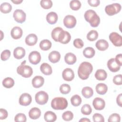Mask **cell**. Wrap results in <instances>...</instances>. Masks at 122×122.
Returning <instances> with one entry per match:
<instances>
[{
  "mask_svg": "<svg viewBox=\"0 0 122 122\" xmlns=\"http://www.w3.org/2000/svg\"><path fill=\"white\" fill-rule=\"evenodd\" d=\"M93 70L92 64L89 62L84 61L81 63L78 70V74L81 79L84 80L89 78Z\"/></svg>",
  "mask_w": 122,
  "mask_h": 122,
  "instance_id": "obj_1",
  "label": "cell"
},
{
  "mask_svg": "<svg viewBox=\"0 0 122 122\" xmlns=\"http://www.w3.org/2000/svg\"><path fill=\"white\" fill-rule=\"evenodd\" d=\"M84 18L92 27H97L100 22V18L96 12L92 10H89L85 11Z\"/></svg>",
  "mask_w": 122,
  "mask_h": 122,
  "instance_id": "obj_2",
  "label": "cell"
},
{
  "mask_svg": "<svg viewBox=\"0 0 122 122\" xmlns=\"http://www.w3.org/2000/svg\"><path fill=\"white\" fill-rule=\"evenodd\" d=\"M68 106L67 100L63 97H55L51 102V107L56 110H62L67 108Z\"/></svg>",
  "mask_w": 122,
  "mask_h": 122,
  "instance_id": "obj_3",
  "label": "cell"
},
{
  "mask_svg": "<svg viewBox=\"0 0 122 122\" xmlns=\"http://www.w3.org/2000/svg\"><path fill=\"white\" fill-rule=\"evenodd\" d=\"M25 62L26 61H24V62H22L17 67V72L23 77L29 78L32 75L33 70L32 68L30 66L24 64Z\"/></svg>",
  "mask_w": 122,
  "mask_h": 122,
  "instance_id": "obj_4",
  "label": "cell"
},
{
  "mask_svg": "<svg viewBox=\"0 0 122 122\" xmlns=\"http://www.w3.org/2000/svg\"><path fill=\"white\" fill-rule=\"evenodd\" d=\"M66 32L67 31H64L61 28L59 27H56L51 31V37L55 41L61 43L66 35Z\"/></svg>",
  "mask_w": 122,
  "mask_h": 122,
  "instance_id": "obj_5",
  "label": "cell"
},
{
  "mask_svg": "<svg viewBox=\"0 0 122 122\" xmlns=\"http://www.w3.org/2000/svg\"><path fill=\"white\" fill-rule=\"evenodd\" d=\"M122 6L119 3H115L107 5L105 8V11L109 16H113L119 12Z\"/></svg>",
  "mask_w": 122,
  "mask_h": 122,
  "instance_id": "obj_6",
  "label": "cell"
},
{
  "mask_svg": "<svg viewBox=\"0 0 122 122\" xmlns=\"http://www.w3.org/2000/svg\"><path fill=\"white\" fill-rule=\"evenodd\" d=\"M35 99L38 104L44 105L47 102L49 99V95L45 92L41 91L36 93L35 96Z\"/></svg>",
  "mask_w": 122,
  "mask_h": 122,
  "instance_id": "obj_7",
  "label": "cell"
},
{
  "mask_svg": "<svg viewBox=\"0 0 122 122\" xmlns=\"http://www.w3.org/2000/svg\"><path fill=\"white\" fill-rule=\"evenodd\" d=\"M109 39L116 47H121L122 45V37L116 32H112L110 34Z\"/></svg>",
  "mask_w": 122,
  "mask_h": 122,
  "instance_id": "obj_8",
  "label": "cell"
},
{
  "mask_svg": "<svg viewBox=\"0 0 122 122\" xmlns=\"http://www.w3.org/2000/svg\"><path fill=\"white\" fill-rule=\"evenodd\" d=\"M13 16L16 22L22 23L26 20V14L22 10L17 9L14 11Z\"/></svg>",
  "mask_w": 122,
  "mask_h": 122,
  "instance_id": "obj_9",
  "label": "cell"
},
{
  "mask_svg": "<svg viewBox=\"0 0 122 122\" xmlns=\"http://www.w3.org/2000/svg\"><path fill=\"white\" fill-rule=\"evenodd\" d=\"M77 20L75 17L71 15H68L63 19V24L65 27L69 29L74 28L76 24Z\"/></svg>",
  "mask_w": 122,
  "mask_h": 122,
  "instance_id": "obj_10",
  "label": "cell"
},
{
  "mask_svg": "<svg viewBox=\"0 0 122 122\" xmlns=\"http://www.w3.org/2000/svg\"><path fill=\"white\" fill-rule=\"evenodd\" d=\"M29 60L32 64H38L41 60V55L40 52L37 51H31L29 55Z\"/></svg>",
  "mask_w": 122,
  "mask_h": 122,
  "instance_id": "obj_11",
  "label": "cell"
},
{
  "mask_svg": "<svg viewBox=\"0 0 122 122\" xmlns=\"http://www.w3.org/2000/svg\"><path fill=\"white\" fill-rule=\"evenodd\" d=\"M32 101L31 95L28 93L22 94L19 98V103L22 106H28L30 104Z\"/></svg>",
  "mask_w": 122,
  "mask_h": 122,
  "instance_id": "obj_12",
  "label": "cell"
},
{
  "mask_svg": "<svg viewBox=\"0 0 122 122\" xmlns=\"http://www.w3.org/2000/svg\"><path fill=\"white\" fill-rule=\"evenodd\" d=\"M92 105L95 110L101 111L104 108L105 102L104 100L102 98L96 97L94 99L92 102Z\"/></svg>",
  "mask_w": 122,
  "mask_h": 122,
  "instance_id": "obj_13",
  "label": "cell"
},
{
  "mask_svg": "<svg viewBox=\"0 0 122 122\" xmlns=\"http://www.w3.org/2000/svg\"><path fill=\"white\" fill-rule=\"evenodd\" d=\"M62 76L65 81H70L74 79V73L72 69L67 68L63 71Z\"/></svg>",
  "mask_w": 122,
  "mask_h": 122,
  "instance_id": "obj_14",
  "label": "cell"
},
{
  "mask_svg": "<svg viewBox=\"0 0 122 122\" xmlns=\"http://www.w3.org/2000/svg\"><path fill=\"white\" fill-rule=\"evenodd\" d=\"M107 67L110 71L115 72L120 70L121 66L116 62L114 58H112L109 60L107 62Z\"/></svg>",
  "mask_w": 122,
  "mask_h": 122,
  "instance_id": "obj_15",
  "label": "cell"
},
{
  "mask_svg": "<svg viewBox=\"0 0 122 122\" xmlns=\"http://www.w3.org/2000/svg\"><path fill=\"white\" fill-rule=\"evenodd\" d=\"M23 31L21 28L18 26L13 27L10 31V35L13 39L17 40L20 38L22 35Z\"/></svg>",
  "mask_w": 122,
  "mask_h": 122,
  "instance_id": "obj_16",
  "label": "cell"
},
{
  "mask_svg": "<svg viewBox=\"0 0 122 122\" xmlns=\"http://www.w3.org/2000/svg\"><path fill=\"white\" fill-rule=\"evenodd\" d=\"M31 83L34 88H39L43 85L44 79L41 76H36L32 79Z\"/></svg>",
  "mask_w": 122,
  "mask_h": 122,
  "instance_id": "obj_17",
  "label": "cell"
},
{
  "mask_svg": "<svg viewBox=\"0 0 122 122\" xmlns=\"http://www.w3.org/2000/svg\"><path fill=\"white\" fill-rule=\"evenodd\" d=\"M38 41V38L36 34L31 33L29 34L25 38V43L28 46H33L36 44Z\"/></svg>",
  "mask_w": 122,
  "mask_h": 122,
  "instance_id": "obj_18",
  "label": "cell"
},
{
  "mask_svg": "<svg viewBox=\"0 0 122 122\" xmlns=\"http://www.w3.org/2000/svg\"><path fill=\"white\" fill-rule=\"evenodd\" d=\"M61 58V54L59 52L56 51H51L48 56L49 61L53 63L58 62Z\"/></svg>",
  "mask_w": 122,
  "mask_h": 122,
  "instance_id": "obj_19",
  "label": "cell"
},
{
  "mask_svg": "<svg viewBox=\"0 0 122 122\" xmlns=\"http://www.w3.org/2000/svg\"><path fill=\"white\" fill-rule=\"evenodd\" d=\"M41 111L40 109L37 107H33L31 108L29 112V117L33 120H36L41 116Z\"/></svg>",
  "mask_w": 122,
  "mask_h": 122,
  "instance_id": "obj_20",
  "label": "cell"
},
{
  "mask_svg": "<svg viewBox=\"0 0 122 122\" xmlns=\"http://www.w3.org/2000/svg\"><path fill=\"white\" fill-rule=\"evenodd\" d=\"M13 55L17 59H21L25 55V50L21 47L16 48L13 51Z\"/></svg>",
  "mask_w": 122,
  "mask_h": 122,
  "instance_id": "obj_21",
  "label": "cell"
},
{
  "mask_svg": "<svg viewBox=\"0 0 122 122\" xmlns=\"http://www.w3.org/2000/svg\"><path fill=\"white\" fill-rule=\"evenodd\" d=\"M95 46L97 49L99 51H104L108 49L109 47V43L106 40L101 39L96 42Z\"/></svg>",
  "mask_w": 122,
  "mask_h": 122,
  "instance_id": "obj_22",
  "label": "cell"
},
{
  "mask_svg": "<svg viewBox=\"0 0 122 122\" xmlns=\"http://www.w3.org/2000/svg\"><path fill=\"white\" fill-rule=\"evenodd\" d=\"M58 17L57 14L55 12H50L46 16V20L50 24H54L58 20Z\"/></svg>",
  "mask_w": 122,
  "mask_h": 122,
  "instance_id": "obj_23",
  "label": "cell"
},
{
  "mask_svg": "<svg viewBox=\"0 0 122 122\" xmlns=\"http://www.w3.org/2000/svg\"><path fill=\"white\" fill-rule=\"evenodd\" d=\"M64 60L67 64L72 65L76 62L77 58L75 54L71 52H69L66 53L65 55Z\"/></svg>",
  "mask_w": 122,
  "mask_h": 122,
  "instance_id": "obj_24",
  "label": "cell"
},
{
  "mask_svg": "<svg viewBox=\"0 0 122 122\" xmlns=\"http://www.w3.org/2000/svg\"><path fill=\"white\" fill-rule=\"evenodd\" d=\"M40 70L41 72L46 75H51L52 72V70L51 66L47 63H43L40 66Z\"/></svg>",
  "mask_w": 122,
  "mask_h": 122,
  "instance_id": "obj_25",
  "label": "cell"
},
{
  "mask_svg": "<svg viewBox=\"0 0 122 122\" xmlns=\"http://www.w3.org/2000/svg\"><path fill=\"white\" fill-rule=\"evenodd\" d=\"M95 89L97 93L100 95H103L107 92L108 87L104 83H100L96 85Z\"/></svg>",
  "mask_w": 122,
  "mask_h": 122,
  "instance_id": "obj_26",
  "label": "cell"
},
{
  "mask_svg": "<svg viewBox=\"0 0 122 122\" xmlns=\"http://www.w3.org/2000/svg\"><path fill=\"white\" fill-rule=\"evenodd\" d=\"M107 72L102 69L97 70L95 73V77L99 81H104L107 78Z\"/></svg>",
  "mask_w": 122,
  "mask_h": 122,
  "instance_id": "obj_27",
  "label": "cell"
},
{
  "mask_svg": "<svg viewBox=\"0 0 122 122\" xmlns=\"http://www.w3.org/2000/svg\"><path fill=\"white\" fill-rule=\"evenodd\" d=\"M44 118L46 122H53L56 120L57 116L54 112L51 111H47L44 114Z\"/></svg>",
  "mask_w": 122,
  "mask_h": 122,
  "instance_id": "obj_28",
  "label": "cell"
},
{
  "mask_svg": "<svg viewBox=\"0 0 122 122\" xmlns=\"http://www.w3.org/2000/svg\"><path fill=\"white\" fill-rule=\"evenodd\" d=\"M81 93L83 96L85 98H90L93 95V91L90 87L86 86L82 88Z\"/></svg>",
  "mask_w": 122,
  "mask_h": 122,
  "instance_id": "obj_29",
  "label": "cell"
},
{
  "mask_svg": "<svg viewBox=\"0 0 122 122\" xmlns=\"http://www.w3.org/2000/svg\"><path fill=\"white\" fill-rule=\"evenodd\" d=\"M95 53V50L91 47H86L83 51V54L84 56L87 58H92L94 56Z\"/></svg>",
  "mask_w": 122,
  "mask_h": 122,
  "instance_id": "obj_30",
  "label": "cell"
},
{
  "mask_svg": "<svg viewBox=\"0 0 122 122\" xmlns=\"http://www.w3.org/2000/svg\"><path fill=\"white\" fill-rule=\"evenodd\" d=\"M39 45L41 50L48 51L51 47V42L48 40H43L40 42Z\"/></svg>",
  "mask_w": 122,
  "mask_h": 122,
  "instance_id": "obj_31",
  "label": "cell"
},
{
  "mask_svg": "<svg viewBox=\"0 0 122 122\" xmlns=\"http://www.w3.org/2000/svg\"><path fill=\"white\" fill-rule=\"evenodd\" d=\"M12 6L8 2H3L0 6V10L2 13H8L11 11Z\"/></svg>",
  "mask_w": 122,
  "mask_h": 122,
  "instance_id": "obj_32",
  "label": "cell"
},
{
  "mask_svg": "<svg viewBox=\"0 0 122 122\" xmlns=\"http://www.w3.org/2000/svg\"><path fill=\"white\" fill-rule=\"evenodd\" d=\"M3 86L6 88H10L14 85V80L10 77H7L2 81Z\"/></svg>",
  "mask_w": 122,
  "mask_h": 122,
  "instance_id": "obj_33",
  "label": "cell"
},
{
  "mask_svg": "<svg viewBox=\"0 0 122 122\" xmlns=\"http://www.w3.org/2000/svg\"><path fill=\"white\" fill-rule=\"evenodd\" d=\"M81 97L77 94L74 95L71 98V104L74 106H78L81 103Z\"/></svg>",
  "mask_w": 122,
  "mask_h": 122,
  "instance_id": "obj_34",
  "label": "cell"
},
{
  "mask_svg": "<svg viewBox=\"0 0 122 122\" xmlns=\"http://www.w3.org/2000/svg\"><path fill=\"white\" fill-rule=\"evenodd\" d=\"M98 37V33L95 30H92L90 31L87 35V39L91 41H95L97 39Z\"/></svg>",
  "mask_w": 122,
  "mask_h": 122,
  "instance_id": "obj_35",
  "label": "cell"
},
{
  "mask_svg": "<svg viewBox=\"0 0 122 122\" xmlns=\"http://www.w3.org/2000/svg\"><path fill=\"white\" fill-rule=\"evenodd\" d=\"M70 6L71 10H79L81 7V3L78 0H71L70 2Z\"/></svg>",
  "mask_w": 122,
  "mask_h": 122,
  "instance_id": "obj_36",
  "label": "cell"
},
{
  "mask_svg": "<svg viewBox=\"0 0 122 122\" xmlns=\"http://www.w3.org/2000/svg\"><path fill=\"white\" fill-rule=\"evenodd\" d=\"M81 111L83 114L88 115L92 112V109L89 104H85L82 106Z\"/></svg>",
  "mask_w": 122,
  "mask_h": 122,
  "instance_id": "obj_37",
  "label": "cell"
},
{
  "mask_svg": "<svg viewBox=\"0 0 122 122\" xmlns=\"http://www.w3.org/2000/svg\"><path fill=\"white\" fill-rule=\"evenodd\" d=\"M71 87L68 84H62L60 87V92L63 94H67L69 93L71 91Z\"/></svg>",
  "mask_w": 122,
  "mask_h": 122,
  "instance_id": "obj_38",
  "label": "cell"
},
{
  "mask_svg": "<svg viewBox=\"0 0 122 122\" xmlns=\"http://www.w3.org/2000/svg\"><path fill=\"white\" fill-rule=\"evenodd\" d=\"M40 4L44 9H49L52 6V2L51 0H41L40 1Z\"/></svg>",
  "mask_w": 122,
  "mask_h": 122,
  "instance_id": "obj_39",
  "label": "cell"
},
{
  "mask_svg": "<svg viewBox=\"0 0 122 122\" xmlns=\"http://www.w3.org/2000/svg\"><path fill=\"white\" fill-rule=\"evenodd\" d=\"M73 118V113L69 111L64 112L62 115V118L65 121H71Z\"/></svg>",
  "mask_w": 122,
  "mask_h": 122,
  "instance_id": "obj_40",
  "label": "cell"
},
{
  "mask_svg": "<svg viewBox=\"0 0 122 122\" xmlns=\"http://www.w3.org/2000/svg\"><path fill=\"white\" fill-rule=\"evenodd\" d=\"M27 120L26 115L24 113H19L16 115L14 118V121L17 122H25Z\"/></svg>",
  "mask_w": 122,
  "mask_h": 122,
  "instance_id": "obj_41",
  "label": "cell"
},
{
  "mask_svg": "<svg viewBox=\"0 0 122 122\" xmlns=\"http://www.w3.org/2000/svg\"><path fill=\"white\" fill-rule=\"evenodd\" d=\"M121 121V117L120 115L118 113H112L111 114L108 120V121L109 122H120Z\"/></svg>",
  "mask_w": 122,
  "mask_h": 122,
  "instance_id": "obj_42",
  "label": "cell"
},
{
  "mask_svg": "<svg viewBox=\"0 0 122 122\" xmlns=\"http://www.w3.org/2000/svg\"><path fill=\"white\" fill-rule=\"evenodd\" d=\"M10 56V51L8 50L3 51L0 55V58L2 61H5L8 60Z\"/></svg>",
  "mask_w": 122,
  "mask_h": 122,
  "instance_id": "obj_43",
  "label": "cell"
},
{
  "mask_svg": "<svg viewBox=\"0 0 122 122\" xmlns=\"http://www.w3.org/2000/svg\"><path fill=\"white\" fill-rule=\"evenodd\" d=\"M93 121L94 122H104V119L103 116L98 113H96L94 114V115L92 116Z\"/></svg>",
  "mask_w": 122,
  "mask_h": 122,
  "instance_id": "obj_44",
  "label": "cell"
},
{
  "mask_svg": "<svg viewBox=\"0 0 122 122\" xmlns=\"http://www.w3.org/2000/svg\"><path fill=\"white\" fill-rule=\"evenodd\" d=\"M73 45L74 46L78 49L82 48L84 45L83 42L82 40L81 39H76L73 41Z\"/></svg>",
  "mask_w": 122,
  "mask_h": 122,
  "instance_id": "obj_45",
  "label": "cell"
},
{
  "mask_svg": "<svg viewBox=\"0 0 122 122\" xmlns=\"http://www.w3.org/2000/svg\"><path fill=\"white\" fill-rule=\"evenodd\" d=\"M113 83L117 85H121L122 84V75L118 74L115 75L113 78Z\"/></svg>",
  "mask_w": 122,
  "mask_h": 122,
  "instance_id": "obj_46",
  "label": "cell"
},
{
  "mask_svg": "<svg viewBox=\"0 0 122 122\" xmlns=\"http://www.w3.org/2000/svg\"><path fill=\"white\" fill-rule=\"evenodd\" d=\"M8 115V112L4 109L0 108V119L4 120L7 118Z\"/></svg>",
  "mask_w": 122,
  "mask_h": 122,
  "instance_id": "obj_47",
  "label": "cell"
},
{
  "mask_svg": "<svg viewBox=\"0 0 122 122\" xmlns=\"http://www.w3.org/2000/svg\"><path fill=\"white\" fill-rule=\"evenodd\" d=\"M89 4L92 7H97L100 5V1L99 0H88Z\"/></svg>",
  "mask_w": 122,
  "mask_h": 122,
  "instance_id": "obj_48",
  "label": "cell"
},
{
  "mask_svg": "<svg viewBox=\"0 0 122 122\" xmlns=\"http://www.w3.org/2000/svg\"><path fill=\"white\" fill-rule=\"evenodd\" d=\"M115 60L116 62V63L119 65L122 66V54L121 53L117 54Z\"/></svg>",
  "mask_w": 122,
  "mask_h": 122,
  "instance_id": "obj_49",
  "label": "cell"
},
{
  "mask_svg": "<svg viewBox=\"0 0 122 122\" xmlns=\"http://www.w3.org/2000/svg\"><path fill=\"white\" fill-rule=\"evenodd\" d=\"M122 94L120 93V94H119L117 96V98H116L117 103L121 107L122 106Z\"/></svg>",
  "mask_w": 122,
  "mask_h": 122,
  "instance_id": "obj_50",
  "label": "cell"
},
{
  "mask_svg": "<svg viewBox=\"0 0 122 122\" xmlns=\"http://www.w3.org/2000/svg\"><path fill=\"white\" fill-rule=\"evenodd\" d=\"M22 0H11V1L15 4H19L22 2Z\"/></svg>",
  "mask_w": 122,
  "mask_h": 122,
  "instance_id": "obj_51",
  "label": "cell"
},
{
  "mask_svg": "<svg viewBox=\"0 0 122 122\" xmlns=\"http://www.w3.org/2000/svg\"><path fill=\"white\" fill-rule=\"evenodd\" d=\"M79 122H90L91 121H90V120L87 119V118H82L81 120H79Z\"/></svg>",
  "mask_w": 122,
  "mask_h": 122,
  "instance_id": "obj_52",
  "label": "cell"
}]
</instances>
